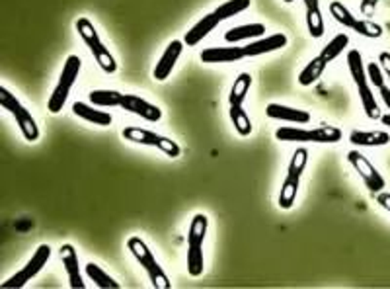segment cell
<instances>
[{
    "mask_svg": "<svg viewBox=\"0 0 390 289\" xmlns=\"http://www.w3.org/2000/svg\"><path fill=\"white\" fill-rule=\"evenodd\" d=\"M347 67H349L351 78H354L357 92H359L361 106L365 110V116L369 119H381V110H379V104H376L373 88L369 84L367 69L363 67V57H361V53L357 49L347 51Z\"/></svg>",
    "mask_w": 390,
    "mask_h": 289,
    "instance_id": "cell-1",
    "label": "cell"
},
{
    "mask_svg": "<svg viewBox=\"0 0 390 289\" xmlns=\"http://www.w3.org/2000/svg\"><path fill=\"white\" fill-rule=\"evenodd\" d=\"M74 28H76V31H78V36L82 37V41L88 45L90 53L94 55V59H96V63L100 65V69H102L103 73L108 74H113L116 71H118V63H116V57L111 55L110 49L103 45V41L100 39V34H98V30L94 28V24L90 22L88 18H78L76 20V24H74Z\"/></svg>",
    "mask_w": 390,
    "mask_h": 289,
    "instance_id": "cell-2",
    "label": "cell"
},
{
    "mask_svg": "<svg viewBox=\"0 0 390 289\" xmlns=\"http://www.w3.org/2000/svg\"><path fill=\"white\" fill-rule=\"evenodd\" d=\"M209 219L205 213H197L190 223L188 230V274L199 278L203 274V240H205Z\"/></svg>",
    "mask_w": 390,
    "mask_h": 289,
    "instance_id": "cell-3",
    "label": "cell"
},
{
    "mask_svg": "<svg viewBox=\"0 0 390 289\" xmlns=\"http://www.w3.org/2000/svg\"><path fill=\"white\" fill-rule=\"evenodd\" d=\"M342 129L334 126L314 127V129H301V127H279L275 131V139L287 143H324L334 145L342 141Z\"/></svg>",
    "mask_w": 390,
    "mask_h": 289,
    "instance_id": "cell-4",
    "label": "cell"
},
{
    "mask_svg": "<svg viewBox=\"0 0 390 289\" xmlns=\"http://www.w3.org/2000/svg\"><path fill=\"white\" fill-rule=\"evenodd\" d=\"M127 248L131 250V254L135 256V260L139 262L140 266L145 268V272L150 278V283L153 288L156 289H170L172 288V282L166 275V272L163 270V266L156 262L155 254L148 248L147 243L140 237H129L127 238Z\"/></svg>",
    "mask_w": 390,
    "mask_h": 289,
    "instance_id": "cell-5",
    "label": "cell"
},
{
    "mask_svg": "<svg viewBox=\"0 0 390 289\" xmlns=\"http://www.w3.org/2000/svg\"><path fill=\"white\" fill-rule=\"evenodd\" d=\"M0 106L16 119V126L20 127L24 139L30 143H36L39 139V127L37 121L34 119L30 110H26L22 102L6 88V86H0Z\"/></svg>",
    "mask_w": 390,
    "mask_h": 289,
    "instance_id": "cell-6",
    "label": "cell"
},
{
    "mask_svg": "<svg viewBox=\"0 0 390 289\" xmlns=\"http://www.w3.org/2000/svg\"><path fill=\"white\" fill-rule=\"evenodd\" d=\"M82 69V61L78 55H68L65 61V65H63V73L59 76V82H57V86L53 90V94L47 100V110L51 111V113H59L63 110V106H65L66 98L71 94V90H73L74 82L78 78V74H81Z\"/></svg>",
    "mask_w": 390,
    "mask_h": 289,
    "instance_id": "cell-7",
    "label": "cell"
},
{
    "mask_svg": "<svg viewBox=\"0 0 390 289\" xmlns=\"http://www.w3.org/2000/svg\"><path fill=\"white\" fill-rule=\"evenodd\" d=\"M123 139L137 145H147V147H156L158 151H163L164 155L170 158H178L182 155V147L176 141H172L170 137L158 135L150 129H140V127H125L123 129Z\"/></svg>",
    "mask_w": 390,
    "mask_h": 289,
    "instance_id": "cell-8",
    "label": "cell"
},
{
    "mask_svg": "<svg viewBox=\"0 0 390 289\" xmlns=\"http://www.w3.org/2000/svg\"><path fill=\"white\" fill-rule=\"evenodd\" d=\"M49 258H51V246L41 245L39 248H37L36 253H34L30 262H28V264H26L18 274H14L12 278H8L6 282H2L0 288H4V289L24 288L26 283L30 282L31 278H36V275L43 270V266L49 262Z\"/></svg>",
    "mask_w": 390,
    "mask_h": 289,
    "instance_id": "cell-9",
    "label": "cell"
},
{
    "mask_svg": "<svg viewBox=\"0 0 390 289\" xmlns=\"http://www.w3.org/2000/svg\"><path fill=\"white\" fill-rule=\"evenodd\" d=\"M347 161L354 166V171L359 174L361 180L365 182L369 192L381 193L386 188V180L383 178V174L376 171L375 164L371 163L365 155H361L359 151H349L347 153Z\"/></svg>",
    "mask_w": 390,
    "mask_h": 289,
    "instance_id": "cell-10",
    "label": "cell"
},
{
    "mask_svg": "<svg viewBox=\"0 0 390 289\" xmlns=\"http://www.w3.org/2000/svg\"><path fill=\"white\" fill-rule=\"evenodd\" d=\"M119 108H123L129 113H135V116H139V118L147 119V121H160L163 119V110L158 108V106L150 104L147 100H143L140 96H135V94H123V100H121V106Z\"/></svg>",
    "mask_w": 390,
    "mask_h": 289,
    "instance_id": "cell-11",
    "label": "cell"
},
{
    "mask_svg": "<svg viewBox=\"0 0 390 289\" xmlns=\"http://www.w3.org/2000/svg\"><path fill=\"white\" fill-rule=\"evenodd\" d=\"M184 41H180V39H174V41H170L168 47L164 49L163 57L158 59L156 63L155 71H153V76H155V81L163 82L168 78L174 67H176L178 59H180V55L184 51Z\"/></svg>",
    "mask_w": 390,
    "mask_h": 289,
    "instance_id": "cell-12",
    "label": "cell"
},
{
    "mask_svg": "<svg viewBox=\"0 0 390 289\" xmlns=\"http://www.w3.org/2000/svg\"><path fill=\"white\" fill-rule=\"evenodd\" d=\"M59 256L63 266L66 270V275H68V282H71V288L73 289H84L86 283L82 280L81 266H78V254H76V248L73 245H63L59 248Z\"/></svg>",
    "mask_w": 390,
    "mask_h": 289,
    "instance_id": "cell-13",
    "label": "cell"
},
{
    "mask_svg": "<svg viewBox=\"0 0 390 289\" xmlns=\"http://www.w3.org/2000/svg\"><path fill=\"white\" fill-rule=\"evenodd\" d=\"M265 113H267V118L279 119V121H289V123H297V126H307V123H310V113L307 110H297V108L275 104V102L265 106Z\"/></svg>",
    "mask_w": 390,
    "mask_h": 289,
    "instance_id": "cell-14",
    "label": "cell"
},
{
    "mask_svg": "<svg viewBox=\"0 0 390 289\" xmlns=\"http://www.w3.org/2000/svg\"><path fill=\"white\" fill-rule=\"evenodd\" d=\"M219 18L215 16V12H211V14H207L203 16L201 20H199L195 26H192L190 30L185 31V36H184V44L188 45V47H195V45L199 44V41H203L211 31L219 26Z\"/></svg>",
    "mask_w": 390,
    "mask_h": 289,
    "instance_id": "cell-15",
    "label": "cell"
},
{
    "mask_svg": "<svg viewBox=\"0 0 390 289\" xmlns=\"http://www.w3.org/2000/svg\"><path fill=\"white\" fill-rule=\"evenodd\" d=\"M201 61L203 63H236L246 57L244 47H209L201 51Z\"/></svg>",
    "mask_w": 390,
    "mask_h": 289,
    "instance_id": "cell-16",
    "label": "cell"
},
{
    "mask_svg": "<svg viewBox=\"0 0 390 289\" xmlns=\"http://www.w3.org/2000/svg\"><path fill=\"white\" fill-rule=\"evenodd\" d=\"M285 45H287V36L285 34H273V36L264 37L260 41H252L250 45H246L244 53H246V57H258V55H264V53L283 49Z\"/></svg>",
    "mask_w": 390,
    "mask_h": 289,
    "instance_id": "cell-17",
    "label": "cell"
},
{
    "mask_svg": "<svg viewBox=\"0 0 390 289\" xmlns=\"http://www.w3.org/2000/svg\"><path fill=\"white\" fill-rule=\"evenodd\" d=\"M73 111H74V116H78V118L84 119V121H90V123H94V126H100V127L111 126V121H113L110 111L96 110V108L84 104V102H74Z\"/></svg>",
    "mask_w": 390,
    "mask_h": 289,
    "instance_id": "cell-18",
    "label": "cell"
},
{
    "mask_svg": "<svg viewBox=\"0 0 390 289\" xmlns=\"http://www.w3.org/2000/svg\"><path fill=\"white\" fill-rule=\"evenodd\" d=\"M349 141L357 147H384L390 143V135L386 131H359V129H355L349 133Z\"/></svg>",
    "mask_w": 390,
    "mask_h": 289,
    "instance_id": "cell-19",
    "label": "cell"
},
{
    "mask_svg": "<svg viewBox=\"0 0 390 289\" xmlns=\"http://www.w3.org/2000/svg\"><path fill=\"white\" fill-rule=\"evenodd\" d=\"M299 186H301V176L287 172V176L281 184L279 192V208L281 209H291L293 208L294 200H297V192H299Z\"/></svg>",
    "mask_w": 390,
    "mask_h": 289,
    "instance_id": "cell-20",
    "label": "cell"
},
{
    "mask_svg": "<svg viewBox=\"0 0 390 289\" xmlns=\"http://www.w3.org/2000/svg\"><path fill=\"white\" fill-rule=\"evenodd\" d=\"M265 34L264 24H244V26H236V28H230V30L225 34V39L228 44H238V41H244V39H254V37H260Z\"/></svg>",
    "mask_w": 390,
    "mask_h": 289,
    "instance_id": "cell-21",
    "label": "cell"
},
{
    "mask_svg": "<svg viewBox=\"0 0 390 289\" xmlns=\"http://www.w3.org/2000/svg\"><path fill=\"white\" fill-rule=\"evenodd\" d=\"M252 86V74L250 73H240L235 78V84L230 88V94H228V102L230 106H242L248 92H250Z\"/></svg>",
    "mask_w": 390,
    "mask_h": 289,
    "instance_id": "cell-22",
    "label": "cell"
},
{
    "mask_svg": "<svg viewBox=\"0 0 390 289\" xmlns=\"http://www.w3.org/2000/svg\"><path fill=\"white\" fill-rule=\"evenodd\" d=\"M326 67H328V63H326L320 55L318 57H314V59L310 61L307 67L302 69L301 74H299V84L301 86H312L314 82L322 76V73L326 71Z\"/></svg>",
    "mask_w": 390,
    "mask_h": 289,
    "instance_id": "cell-23",
    "label": "cell"
},
{
    "mask_svg": "<svg viewBox=\"0 0 390 289\" xmlns=\"http://www.w3.org/2000/svg\"><path fill=\"white\" fill-rule=\"evenodd\" d=\"M84 270H86V275H88L90 280L94 282V285H98V288L102 289H119L121 285H119V282H116L113 278H111L108 272H103L102 268L98 266V264H94V262H88L86 266H84Z\"/></svg>",
    "mask_w": 390,
    "mask_h": 289,
    "instance_id": "cell-24",
    "label": "cell"
},
{
    "mask_svg": "<svg viewBox=\"0 0 390 289\" xmlns=\"http://www.w3.org/2000/svg\"><path fill=\"white\" fill-rule=\"evenodd\" d=\"M228 113H230V119H232V126H235L236 133L242 135V137H248L252 133L254 126H252L250 116L246 113L242 106H230Z\"/></svg>",
    "mask_w": 390,
    "mask_h": 289,
    "instance_id": "cell-25",
    "label": "cell"
},
{
    "mask_svg": "<svg viewBox=\"0 0 390 289\" xmlns=\"http://www.w3.org/2000/svg\"><path fill=\"white\" fill-rule=\"evenodd\" d=\"M123 94L118 90H92L90 92V102L100 108H113V106H121Z\"/></svg>",
    "mask_w": 390,
    "mask_h": 289,
    "instance_id": "cell-26",
    "label": "cell"
},
{
    "mask_svg": "<svg viewBox=\"0 0 390 289\" xmlns=\"http://www.w3.org/2000/svg\"><path fill=\"white\" fill-rule=\"evenodd\" d=\"M347 45H349V36H347V34H338V36L334 37L330 44L322 49L320 57H322L326 63H332L336 57H339V55L344 53V49H346Z\"/></svg>",
    "mask_w": 390,
    "mask_h": 289,
    "instance_id": "cell-27",
    "label": "cell"
},
{
    "mask_svg": "<svg viewBox=\"0 0 390 289\" xmlns=\"http://www.w3.org/2000/svg\"><path fill=\"white\" fill-rule=\"evenodd\" d=\"M252 4V0H227L225 4L215 10V16L219 18V20H228V18H232V16L240 14L244 10H248Z\"/></svg>",
    "mask_w": 390,
    "mask_h": 289,
    "instance_id": "cell-28",
    "label": "cell"
},
{
    "mask_svg": "<svg viewBox=\"0 0 390 289\" xmlns=\"http://www.w3.org/2000/svg\"><path fill=\"white\" fill-rule=\"evenodd\" d=\"M330 14L334 16L336 22L342 24L344 28H349V30H354L355 24H357V18H355V16L349 12V8L344 6V2H339V0L330 2Z\"/></svg>",
    "mask_w": 390,
    "mask_h": 289,
    "instance_id": "cell-29",
    "label": "cell"
},
{
    "mask_svg": "<svg viewBox=\"0 0 390 289\" xmlns=\"http://www.w3.org/2000/svg\"><path fill=\"white\" fill-rule=\"evenodd\" d=\"M307 28H309V34L314 39H320L324 36V16L320 12V8H307Z\"/></svg>",
    "mask_w": 390,
    "mask_h": 289,
    "instance_id": "cell-30",
    "label": "cell"
},
{
    "mask_svg": "<svg viewBox=\"0 0 390 289\" xmlns=\"http://www.w3.org/2000/svg\"><path fill=\"white\" fill-rule=\"evenodd\" d=\"M354 31H357L363 37H369V39H379L383 36V26L371 22V20H357Z\"/></svg>",
    "mask_w": 390,
    "mask_h": 289,
    "instance_id": "cell-31",
    "label": "cell"
},
{
    "mask_svg": "<svg viewBox=\"0 0 390 289\" xmlns=\"http://www.w3.org/2000/svg\"><path fill=\"white\" fill-rule=\"evenodd\" d=\"M307 163H309V151L304 147H299L291 156V163H289V171L293 172V174H299L302 176V172L307 168Z\"/></svg>",
    "mask_w": 390,
    "mask_h": 289,
    "instance_id": "cell-32",
    "label": "cell"
},
{
    "mask_svg": "<svg viewBox=\"0 0 390 289\" xmlns=\"http://www.w3.org/2000/svg\"><path fill=\"white\" fill-rule=\"evenodd\" d=\"M367 78H369V82L375 86V88H381V86H384V73H383V69H381V65H379V63H369Z\"/></svg>",
    "mask_w": 390,
    "mask_h": 289,
    "instance_id": "cell-33",
    "label": "cell"
},
{
    "mask_svg": "<svg viewBox=\"0 0 390 289\" xmlns=\"http://www.w3.org/2000/svg\"><path fill=\"white\" fill-rule=\"evenodd\" d=\"M379 65H381V69H383L384 76L390 81V53L389 51H383L381 55H379Z\"/></svg>",
    "mask_w": 390,
    "mask_h": 289,
    "instance_id": "cell-34",
    "label": "cell"
},
{
    "mask_svg": "<svg viewBox=\"0 0 390 289\" xmlns=\"http://www.w3.org/2000/svg\"><path fill=\"white\" fill-rule=\"evenodd\" d=\"M376 201L381 203V208H384L390 213V193L381 192V193H379V198H376Z\"/></svg>",
    "mask_w": 390,
    "mask_h": 289,
    "instance_id": "cell-35",
    "label": "cell"
},
{
    "mask_svg": "<svg viewBox=\"0 0 390 289\" xmlns=\"http://www.w3.org/2000/svg\"><path fill=\"white\" fill-rule=\"evenodd\" d=\"M376 4H379V0H363V2H361V10H363L365 14H369L371 10H375Z\"/></svg>",
    "mask_w": 390,
    "mask_h": 289,
    "instance_id": "cell-36",
    "label": "cell"
},
{
    "mask_svg": "<svg viewBox=\"0 0 390 289\" xmlns=\"http://www.w3.org/2000/svg\"><path fill=\"white\" fill-rule=\"evenodd\" d=\"M381 96H383V102H384V106H386V108H389L390 110V88L389 86H386V84H384V86H381Z\"/></svg>",
    "mask_w": 390,
    "mask_h": 289,
    "instance_id": "cell-37",
    "label": "cell"
},
{
    "mask_svg": "<svg viewBox=\"0 0 390 289\" xmlns=\"http://www.w3.org/2000/svg\"><path fill=\"white\" fill-rule=\"evenodd\" d=\"M307 8H320V0H304Z\"/></svg>",
    "mask_w": 390,
    "mask_h": 289,
    "instance_id": "cell-38",
    "label": "cell"
},
{
    "mask_svg": "<svg viewBox=\"0 0 390 289\" xmlns=\"http://www.w3.org/2000/svg\"><path fill=\"white\" fill-rule=\"evenodd\" d=\"M381 121H383L386 127H390V113H386V116H381Z\"/></svg>",
    "mask_w": 390,
    "mask_h": 289,
    "instance_id": "cell-39",
    "label": "cell"
},
{
    "mask_svg": "<svg viewBox=\"0 0 390 289\" xmlns=\"http://www.w3.org/2000/svg\"><path fill=\"white\" fill-rule=\"evenodd\" d=\"M283 2H293V0H283Z\"/></svg>",
    "mask_w": 390,
    "mask_h": 289,
    "instance_id": "cell-40",
    "label": "cell"
}]
</instances>
